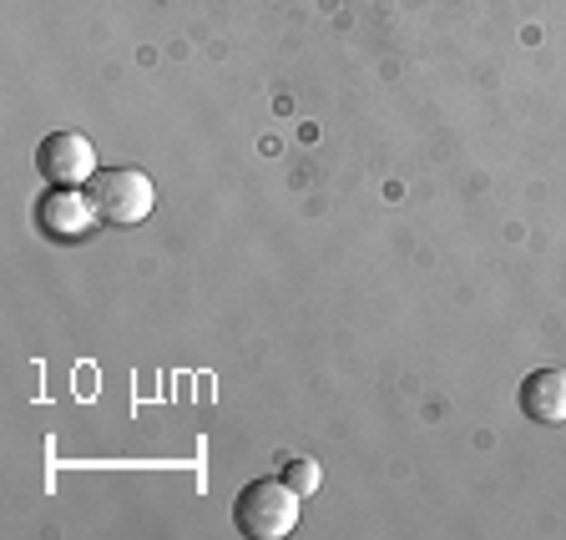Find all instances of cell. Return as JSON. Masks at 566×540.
Segmentation results:
<instances>
[{
	"label": "cell",
	"mask_w": 566,
	"mask_h": 540,
	"mask_svg": "<svg viewBox=\"0 0 566 540\" xmlns=\"http://www.w3.org/2000/svg\"><path fill=\"white\" fill-rule=\"evenodd\" d=\"M35 167L46 182L56 188H76V182H92L102 167H96V147L82 131H51L41 147H35Z\"/></svg>",
	"instance_id": "cell-4"
},
{
	"label": "cell",
	"mask_w": 566,
	"mask_h": 540,
	"mask_svg": "<svg viewBox=\"0 0 566 540\" xmlns=\"http://www.w3.org/2000/svg\"><path fill=\"white\" fill-rule=\"evenodd\" d=\"M92 202H96V212H102V223L132 227L153 212L157 188L142 167H102V172L92 177Z\"/></svg>",
	"instance_id": "cell-2"
},
{
	"label": "cell",
	"mask_w": 566,
	"mask_h": 540,
	"mask_svg": "<svg viewBox=\"0 0 566 540\" xmlns=\"http://www.w3.org/2000/svg\"><path fill=\"white\" fill-rule=\"evenodd\" d=\"M521 410L536 424H566V369H536V374H526Z\"/></svg>",
	"instance_id": "cell-5"
},
{
	"label": "cell",
	"mask_w": 566,
	"mask_h": 540,
	"mask_svg": "<svg viewBox=\"0 0 566 540\" xmlns=\"http://www.w3.org/2000/svg\"><path fill=\"white\" fill-rule=\"evenodd\" d=\"M233 526L253 540H279L298 526V490L289 480H253L233 500Z\"/></svg>",
	"instance_id": "cell-1"
},
{
	"label": "cell",
	"mask_w": 566,
	"mask_h": 540,
	"mask_svg": "<svg viewBox=\"0 0 566 540\" xmlns=\"http://www.w3.org/2000/svg\"><path fill=\"white\" fill-rule=\"evenodd\" d=\"M283 480L294 485L298 495H314L318 490V465L314 459H289V465H283Z\"/></svg>",
	"instance_id": "cell-6"
},
{
	"label": "cell",
	"mask_w": 566,
	"mask_h": 540,
	"mask_svg": "<svg viewBox=\"0 0 566 540\" xmlns=\"http://www.w3.org/2000/svg\"><path fill=\"white\" fill-rule=\"evenodd\" d=\"M102 223L92 192H76V188H51L46 198L35 202V227L51 237V243H86Z\"/></svg>",
	"instance_id": "cell-3"
}]
</instances>
